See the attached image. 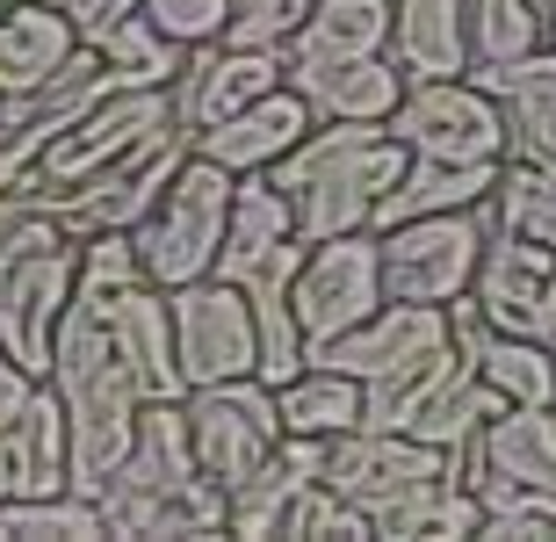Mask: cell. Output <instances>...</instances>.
<instances>
[{"mask_svg": "<svg viewBox=\"0 0 556 542\" xmlns=\"http://www.w3.org/2000/svg\"><path fill=\"white\" fill-rule=\"evenodd\" d=\"M109 340L124 348L130 376H138L144 405L152 398H188V376L181 362H174V304H166V290H152V282H124V290H109Z\"/></svg>", "mask_w": 556, "mask_h": 542, "instance_id": "19", "label": "cell"}, {"mask_svg": "<svg viewBox=\"0 0 556 542\" xmlns=\"http://www.w3.org/2000/svg\"><path fill=\"white\" fill-rule=\"evenodd\" d=\"M0 275H8V261H0Z\"/></svg>", "mask_w": 556, "mask_h": 542, "instance_id": "37", "label": "cell"}, {"mask_svg": "<svg viewBox=\"0 0 556 542\" xmlns=\"http://www.w3.org/2000/svg\"><path fill=\"white\" fill-rule=\"evenodd\" d=\"M138 8L152 15V29H160L166 43H181V51L225 43V22H231V0H138Z\"/></svg>", "mask_w": 556, "mask_h": 542, "instance_id": "33", "label": "cell"}, {"mask_svg": "<svg viewBox=\"0 0 556 542\" xmlns=\"http://www.w3.org/2000/svg\"><path fill=\"white\" fill-rule=\"evenodd\" d=\"M498 181V160L484 167H441V160H405L397 188H383V203L369 210V231H391V225H413V217H441V210H470L484 203Z\"/></svg>", "mask_w": 556, "mask_h": 542, "instance_id": "25", "label": "cell"}, {"mask_svg": "<svg viewBox=\"0 0 556 542\" xmlns=\"http://www.w3.org/2000/svg\"><path fill=\"white\" fill-rule=\"evenodd\" d=\"M383 59L405 80H463L470 73L463 0H391V51Z\"/></svg>", "mask_w": 556, "mask_h": 542, "instance_id": "22", "label": "cell"}, {"mask_svg": "<svg viewBox=\"0 0 556 542\" xmlns=\"http://www.w3.org/2000/svg\"><path fill=\"white\" fill-rule=\"evenodd\" d=\"M80 51V29L43 0H0V94H29L65 73Z\"/></svg>", "mask_w": 556, "mask_h": 542, "instance_id": "23", "label": "cell"}, {"mask_svg": "<svg viewBox=\"0 0 556 542\" xmlns=\"http://www.w3.org/2000/svg\"><path fill=\"white\" fill-rule=\"evenodd\" d=\"M477 506H484V528L477 535H528V542H556V492L514 478H470Z\"/></svg>", "mask_w": 556, "mask_h": 542, "instance_id": "31", "label": "cell"}, {"mask_svg": "<svg viewBox=\"0 0 556 542\" xmlns=\"http://www.w3.org/2000/svg\"><path fill=\"white\" fill-rule=\"evenodd\" d=\"M166 304H174V362H181L188 391L195 383H231V376H261L253 304L231 290L225 275L181 282V290H166Z\"/></svg>", "mask_w": 556, "mask_h": 542, "instance_id": "9", "label": "cell"}, {"mask_svg": "<svg viewBox=\"0 0 556 542\" xmlns=\"http://www.w3.org/2000/svg\"><path fill=\"white\" fill-rule=\"evenodd\" d=\"M463 37L470 65H506L542 51V8L535 0H463Z\"/></svg>", "mask_w": 556, "mask_h": 542, "instance_id": "30", "label": "cell"}, {"mask_svg": "<svg viewBox=\"0 0 556 542\" xmlns=\"http://www.w3.org/2000/svg\"><path fill=\"white\" fill-rule=\"evenodd\" d=\"M383 51H391V0H318L304 29L282 43V65L383 59Z\"/></svg>", "mask_w": 556, "mask_h": 542, "instance_id": "24", "label": "cell"}, {"mask_svg": "<svg viewBox=\"0 0 556 542\" xmlns=\"http://www.w3.org/2000/svg\"><path fill=\"white\" fill-rule=\"evenodd\" d=\"M455 478H514L556 492V405H498L484 434L455 456Z\"/></svg>", "mask_w": 556, "mask_h": 542, "instance_id": "18", "label": "cell"}, {"mask_svg": "<svg viewBox=\"0 0 556 542\" xmlns=\"http://www.w3.org/2000/svg\"><path fill=\"white\" fill-rule=\"evenodd\" d=\"M383 304V261H376V231H340L304 247V268L289 282V312L304 326V355L318 340L348 333Z\"/></svg>", "mask_w": 556, "mask_h": 542, "instance_id": "10", "label": "cell"}, {"mask_svg": "<svg viewBox=\"0 0 556 542\" xmlns=\"http://www.w3.org/2000/svg\"><path fill=\"white\" fill-rule=\"evenodd\" d=\"M463 80L484 87V94L498 102L506 160L556 181V51H549V43L528 51V59H506V65H470Z\"/></svg>", "mask_w": 556, "mask_h": 542, "instance_id": "15", "label": "cell"}, {"mask_svg": "<svg viewBox=\"0 0 556 542\" xmlns=\"http://www.w3.org/2000/svg\"><path fill=\"white\" fill-rule=\"evenodd\" d=\"M470 304L492 318L498 333H528L549 340L556 333V253L542 239H520V231H498L484 239V261L470 275Z\"/></svg>", "mask_w": 556, "mask_h": 542, "instance_id": "13", "label": "cell"}, {"mask_svg": "<svg viewBox=\"0 0 556 542\" xmlns=\"http://www.w3.org/2000/svg\"><path fill=\"white\" fill-rule=\"evenodd\" d=\"M413 152L391 138V124H311L296 146L268 167V181L289 196L296 239H340V231H369V210L383 188H397Z\"/></svg>", "mask_w": 556, "mask_h": 542, "instance_id": "2", "label": "cell"}, {"mask_svg": "<svg viewBox=\"0 0 556 542\" xmlns=\"http://www.w3.org/2000/svg\"><path fill=\"white\" fill-rule=\"evenodd\" d=\"M160 124H174V94H166V87H116L109 102H94L80 124L59 138V146L43 152V160L22 174L15 188H22L37 210H51V203H65L73 188L94 181L109 160H124L138 138H152Z\"/></svg>", "mask_w": 556, "mask_h": 542, "instance_id": "5", "label": "cell"}, {"mask_svg": "<svg viewBox=\"0 0 556 542\" xmlns=\"http://www.w3.org/2000/svg\"><path fill=\"white\" fill-rule=\"evenodd\" d=\"M109 521L87 492H43V500H0V542H102Z\"/></svg>", "mask_w": 556, "mask_h": 542, "instance_id": "29", "label": "cell"}, {"mask_svg": "<svg viewBox=\"0 0 556 542\" xmlns=\"http://www.w3.org/2000/svg\"><path fill=\"white\" fill-rule=\"evenodd\" d=\"M87 51L116 73V87H174V73L188 65V51H181V43H166L144 8L124 15V22H109V29H94Z\"/></svg>", "mask_w": 556, "mask_h": 542, "instance_id": "28", "label": "cell"}, {"mask_svg": "<svg viewBox=\"0 0 556 542\" xmlns=\"http://www.w3.org/2000/svg\"><path fill=\"white\" fill-rule=\"evenodd\" d=\"M43 492H73V434L51 383H37V398L0 427V500H43Z\"/></svg>", "mask_w": 556, "mask_h": 542, "instance_id": "17", "label": "cell"}, {"mask_svg": "<svg viewBox=\"0 0 556 542\" xmlns=\"http://www.w3.org/2000/svg\"><path fill=\"white\" fill-rule=\"evenodd\" d=\"M311 124H318V116L304 109V94H296V87H275V94L247 102L239 116L195 130V152H203V160H217L225 174H268Z\"/></svg>", "mask_w": 556, "mask_h": 542, "instance_id": "20", "label": "cell"}, {"mask_svg": "<svg viewBox=\"0 0 556 542\" xmlns=\"http://www.w3.org/2000/svg\"><path fill=\"white\" fill-rule=\"evenodd\" d=\"M188 152H195V138H188L181 124H160L152 138H138L124 160H109L87 188H73L65 203H51V217H59L73 239H94V231H138V217L160 203V188L174 181V167H181Z\"/></svg>", "mask_w": 556, "mask_h": 542, "instance_id": "12", "label": "cell"}, {"mask_svg": "<svg viewBox=\"0 0 556 542\" xmlns=\"http://www.w3.org/2000/svg\"><path fill=\"white\" fill-rule=\"evenodd\" d=\"M282 87L304 94L318 124H391L405 73L391 59H332V65H282Z\"/></svg>", "mask_w": 556, "mask_h": 542, "instance_id": "21", "label": "cell"}, {"mask_svg": "<svg viewBox=\"0 0 556 542\" xmlns=\"http://www.w3.org/2000/svg\"><path fill=\"white\" fill-rule=\"evenodd\" d=\"M535 8H542V43L556 51V0H535Z\"/></svg>", "mask_w": 556, "mask_h": 542, "instance_id": "35", "label": "cell"}, {"mask_svg": "<svg viewBox=\"0 0 556 542\" xmlns=\"http://www.w3.org/2000/svg\"><path fill=\"white\" fill-rule=\"evenodd\" d=\"M29 398H37V376H29L15 355H8V348H0V427H8V419H15Z\"/></svg>", "mask_w": 556, "mask_h": 542, "instance_id": "34", "label": "cell"}, {"mask_svg": "<svg viewBox=\"0 0 556 542\" xmlns=\"http://www.w3.org/2000/svg\"><path fill=\"white\" fill-rule=\"evenodd\" d=\"M231 181L217 160L188 152L174 181L160 188V203L138 217V268L152 290H181V282H203L217 268V247H225V217H231Z\"/></svg>", "mask_w": 556, "mask_h": 542, "instance_id": "3", "label": "cell"}, {"mask_svg": "<svg viewBox=\"0 0 556 542\" xmlns=\"http://www.w3.org/2000/svg\"><path fill=\"white\" fill-rule=\"evenodd\" d=\"M391 138L413 160H441V167H484L506 160V130H498V102L470 80H405L391 109Z\"/></svg>", "mask_w": 556, "mask_h": 542, "instance_id": "7", "label": "cell"}, {"mask_svg": "<svg viewBox=\"0 0 556 542\" xmlns=\"http://www.w3.org/2000/svg\"><path fill=\"white\" fill-rule=\"evenodd\" d=\"M492 196L470 210H441V217H413V225L376 231V261H383V297L391 304H455L470 290L484 239H492Z\"/></svg>", "mask_w": 556, "mask_h": 542, "instance_id": "4", "label": "cell"}, {"mask_svg": "<svg viewBox=\"0 0 556 542\" xmlns=\"http://www.w3.org/2000/svg\"><path fill=\"white\" fill-rule=\"evenodd\" d=\"M282 87V51H231V43H195L188 65L174 73V124L195 138V130L239 116L247 102L275 94Z\"/></svg>", "mask_w": 556, "mask_h": 542, "instance_id": "16", "label": "cell"}, {"mask_svg": "<svg viewBox=\"0 0 556 542\" xmlns=\"http://www.w3.org/2000/svg\"><path fill=\"white\" fill-rule=\"evenodd\" d=\"M109 535H225V484L203 478L181 398H152L138 413L130 456L94 492Z\"/></svg>", "mask_w": 556, "mask_h": 542, "instance_id": "1", "label": "cell"}, {"mask_svg": "<svg viewBox=\"0 0 556 542\" xmlns=\"http://www.w3.org/2000/svg\"><path fill=\"white\" fill-rule=\"evenodd\" d=\"M318 0H231V22H225V43L231 51H282L304 15Z\"/></svg>", "mask_w": 556, "mask_h": 542, "instance_id": "32", "label": "cell"}, {"mask_svg": "<svg viewBox=\"0 0 556 542\" xmlns=\"http://www.w3.org/2000/svg\"><path fill=\"white\" fill-rule=\"evenodd\" d=\"M448 470H455L448 449H427V441L391 434V427H348V434L318 441V484H332L348 506H362L369 528L391 500H405L427 478H448Z\"/></svg>", "mask_w": 556, "mask_h": 542, "instance_id": "8", "label": "cell"}, {"mask_svg": "<svg viewBox=\"0 0 556 542\" xmlns=\"http://www.w3.org/2000/svg\"><path fill=\"white\" fill-rule=\"evenodd\" d=\"M109 94H116V73H109L87 43L73 51V65L51 73L43 87H29V94H0V188H15L22 174L37 167L43 152L59 146L94 102H109Z\"/></svg>", "mask_w": 556, "mask_h": 542, "instance_id": "11", "label": "cell"}, {"mask_svg": "<svg viewBox=\"0 0 556 542\" xmlns=\"http://www.w3.org/2000/svg\"><path fill=\"white\" fill-rule=\"evenodd\" d=\"M477 528H484V506H477V492L455 470L413 484L405 500H391L376 514V535H391V542H470Z\"/></svg>", "mask_w": 556, "mask_h": 542, "instance_id": "26", "label": "cell"}, {"mask_svg": "<svg viewBox=\"0 0 556 542\" xmlns=\"http://www.w3.org/2000/svg\"><path fill=\"white\" fill-rule=\"evenodd\" d=\"M188 413V441H195V463H203L210 484H247L261 463L282 449V405H275V383L261 376H231V383H195L181 398Z\"/></svg>", "mask_w": 556, "mask_h": 542, "instance_id": "6", "label": "cell"}, {"mask_svg": "<svg viewBox=\"0 0 556 542\" xmlns=\"http://www.w3.org/2000/svg\"><path fill=\"white\" fill-rule=\"evenodd\" d=\"M275 405H282V434H304V441L348 434V427H362V376L311 362L304 376H289L275 391Z\"/></svg>", "mask_w": 556, "mask_h": 542, "instance_id": "27", "label": "cell"}, {"mask_svg": "<svg viewBox=\"0 0 556 542\" xmlns=\"http://www.w3.org/2000/svg\"><path fill=\"white\" fill-rule=\"evenodd\" d=\"M441 348H448V304H391L383 297L362 326L318 340L304 362H326V369H348L362 383H383V376L413 369V362L441 355Z\"/></svg>", "mask_w": 556, "mask_h": 542, "instance_id": "14", "label": "cell"}, {"mask_svg": "<svg viewBox=\"0 0 556 542\" xmlns=\"http://www.w3.org/2000/svg\"><path fill=\"white\" fill-rule=\"evenodd\" d=\"M43 8H59V15H65V22H73V8H80V0H43Z\"/></svg>", "mask_w": 556, "mask_h": 542, "instance_id": "36", "label": "cell"}]
</instances>
